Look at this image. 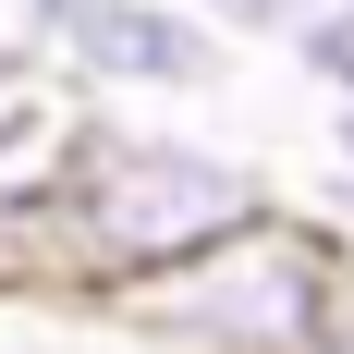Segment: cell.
Listing matches in <instances>:
<instances>
[{
	"label": "cell",
	"mask_w": 354,
	"mask_h": 354,
	"mask_svg": "<svg viewBox=\"0 0 354 354\" xmlns=\"http://www.w3.org/2000/svg\"><path fill=\"white\" fill-rule=\"evenodd\" d=\"M342 306H354V245L330 220L281 208V220H257L245 245L196 257L183 281L135 293L110 318L147 330L159 354H330L342 342Z\"/></svg>",
	"instance_id": "2"
},
{
	"label": "cell",
	"mask_w": 354,
	"mask_h": 354,
	"mask_svg": "<svg viewBox=\"0 0 354 354\" xmlns=\"http://www.w3.org/2000/svg\"><path fill=\"white\" fill-rule=\"evenodd\" d=\"M293 73H306V98H318V110H354V0H330L318 25L293 37Z\"/></svg>",
	"instance_id": "5"
},
{
	"label": "cell",
	"mask_w": 354,
	"mask_h": 354,
	"mask_svg": "<svg viewBox=\"0 0 354 354\" xmlns=\"http://www.w3.org/2000/svg\"><path fill=\"white\" fill-rule=\"evenodd\" d=\"M330 354H354V306H342V342H330Z\"/></svg>",
	"instance_id": "7"
},
{
	"label": "cell",
	"mask_w": 354,
	"mask_h": 354,
	"mask_svg": "<svg viewBox=\"0 0 354 354\" xmlns=\"http://www.w3.org/2000/svg\"><path fill=\"white\" fill-rule=\"evenodd\" d=\"M257 220H281V183L220 135L73 98L62 147H49V281L62 293L135 306V293L183 281L196 257L245 245Z\"/></svg>",
	"instance_id": "1"
},
{
	"label": "cell",
	"mask_w": 354,
	"mask_h": 354,
	"mask_svg": "<svg viewBox=\"0 0 354 354\" xmlns=\"http://www.w3.org/2000/svg\"><path fill=\"white\" fill-rule=\"evenodd\" d=\"M86 110H122V98H208L220 86V37L183 12V0H86V25L62 37L49 62Z\"/></svg>",
	"instance_id": "3"
},
{
	"label": "cell",
	"mask_w": 354,
	"mask_h": 354,
	"mask_svg": "<svg viewBox=\"0 0 354 354\" xmlns=\"http://www.w3.org/2000/svg\"><path fill=\"white\" fill-rule=\"evenodd\" d=\"M330 183H342V208H354V110H330Z\"/></svg>",
	"instance_id": "6"
},
{
	"label": "cell",
	"mask_w": 354,
	"mask_h": 354,
	"mask_svg": "<svg viewBox=\"0 0 354 354\" xmlns=\"http://www.w3.org/2000/svg\"><path fill=\"white\" fill-rule=\"evenodd\" d=\"M183 12H196L220 49H293V37L318 25L330 0H183Z\"/></svg>",
	"instance_id": "4"
}]
</instances>
